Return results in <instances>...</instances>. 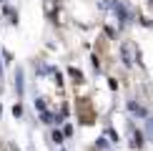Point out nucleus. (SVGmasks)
<instances>
[{"instance_id":"nucleus-1","label":"nucleus","mask_w":153,"mask_h":151,"mask_svg":"<svg viewBox=\"0 0 153 151\" xmlns=\"http://www.w3.org/2000/svg\"><path fill=\"white\" fill-rule=\"evenodd\" d=\"M75 111H78V118H80L83 123H93L95 113H93V106H91V101H88V98H80L78 106H75Z\"/></svg>"}]
</instances>
